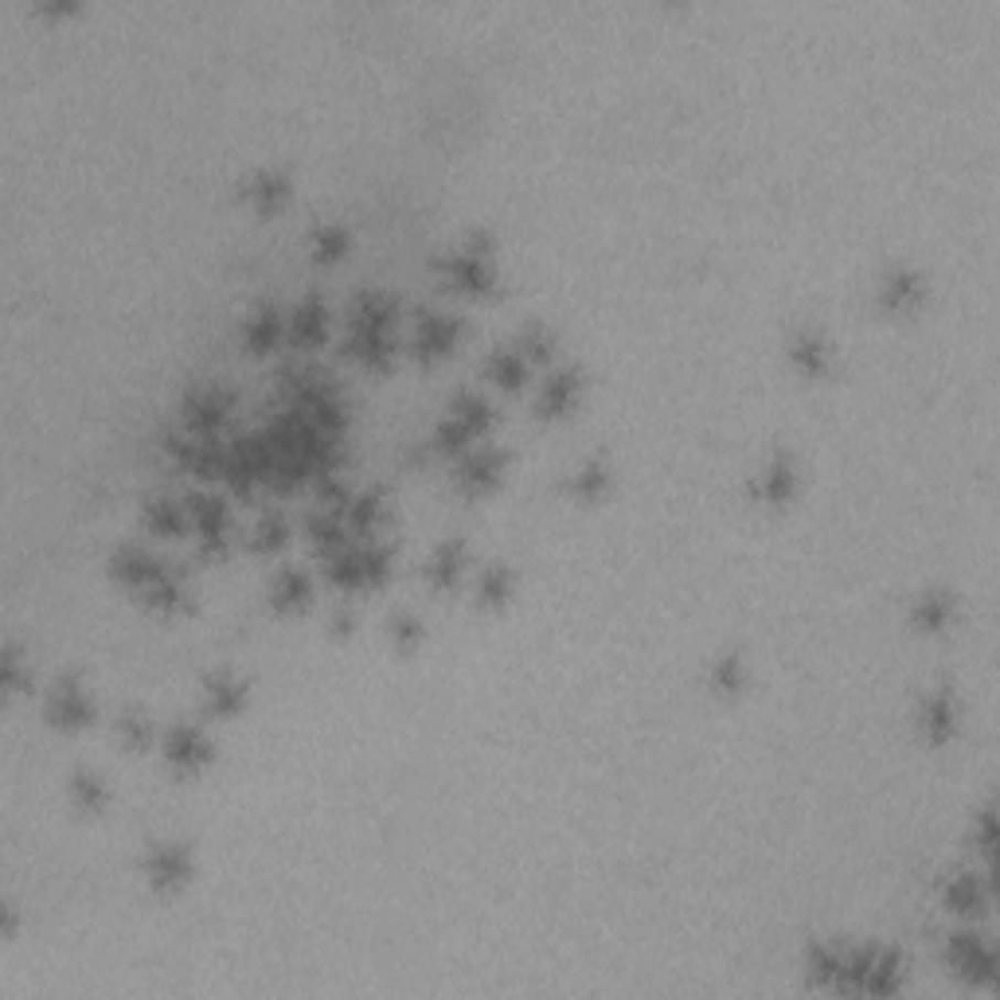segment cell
<instances>
[{
  "label": "cell",
  "mask_w": 1000,
  "mask_h": 1000,
  "mask_svg": "<svg viewBox=\"0 0 1000 1000\" xmlns=\"http://www.w3.org/2000/svg\"><path fill=\"white\" fill-rule=\"evenodd\" d=\"M438 270L450 278L458 290L465 293H488L496 282V262H493V243L485 235H473L458 250H450L445 258H438Z\"/></svg>",
  "instance_id": "cell-1"
},
{
  "label": "cell",
  "mask_w": 1000,
  "mask_h": 1000,
  "mask_svg": "<svg viewBox=\"0 0 1000 1000\" xmlns=\"http://www.w3.org/2000/svg\"><path fill=\"white\" fill-rule=\"evenodd\" d=\"M391 571V548L387 544H364V548H341L329 556V579L344 590H359L372 587V582H384Z\"/></svg>",
  "instance_id": "cell-2"
},
{
  "label": "cell",
  "mask_w": 1000,
  "mask_h": 1000,
  "mask_svg": "<svg viewBox=\"0 0 1000 1000\" xmlns=\"http://www.w3.org/2000/svg\"><path fill=\"white\" fill-rule=\"evenodd\" d=\"M235 407V391L223 384H207L189 391L184 399V427L192 438H215V430L223 427V419L232 415Z\"/></svg>",
  "instance_id": "cell-3"
},
{
  "label": "cell",
  "mask_w": 1000,
  "mask_h": 1000,
  "mask_svg": "<svg viewBox=\"0 0 1000 1000\" xmlns=\"http://www.w3.org/2000/svg\"><path fill=\"white\" fill-rule=\"evenodd\" d=\"M946 958L961 981H969V985L997 981V954H992L989 938H981V934H969V931L954 934L946 946Z\"/></svg>",
  "instance_id": "cell-4"
},
{
  "label": "cell",
  "mask_w": 1000,
  "mask_h": 1000,
  "mask_svg": "<svg viewBox=\"0 0 1000 1000\" xmlns=\"http://www.w3.org/2000/svg\"><path fill=\"white\" fill-rule=\"evenodd\" d=\"M189 516L192 528L200 536L204 551H223L227 548V531H232V513L215 493H189Z\"/></svg>",
  "instance_id": "cell-5"
},
{
  "label": "cell",
  "mask_w": 1000,
  "mask_h": 1000,
  "mask_svg": "<svg viewBox=\"0 0 1000 1000\" xmlns=\"http://www.w3.org/2000/svg\"><path fill=\"white\" fill-rule=\"evenodd\" d=\"M47 719L55 727H86L95 719V703L86 696V688L78 685L75 676H60L52 688H47V703H43Z\"/></svg>",
  "instance_id": "cell-6"
},
{
  "label": "cell",
  "mask_w": 1000,
  "mask_h": 1000,
  "mask_svg": "<svg viewBox=\"0 0 1000 1000\" xmlns=\"http://www.w3.org/2000/svg\"><path fill=\"white\" fill-rule=\"evenodd\" d=\"M215 754L212 739H207V731L200 723H172L169 735H164V759H169V766L176 770H200L207 766Z\"/></svg>",
  "instance_id": "cell-7"
},
{
  "label": "cell",
  "mask_w": 1000,
  "mask_h": 1000,
  "mask_svg": "<svg viewBox=\"0 0 1000 1000\" xmlns=\"http://www.w3.org/2000/svg\"><path fill=\"white\" fill-rule=\"evenodd\" d=\"M458 336H462V321H458V316L427 309V313L415 321L411 348H415V356L419 359H438V356H445L453 344H458Z\"/></svg>",
  "instance_id": "cell-8"
},
{
  "label": "cell",
  "mask_w": 1000,
  "mask_h": 1000,
  "mask_svg": "<svg viewBox=\"0 0 1000 1000\" xmlns=\"http://www.w3.org/2000/svg\"><path fill=\"white\" fill-rule=\"evenodd\" d=\"M146 875L157 891H172L192 875V852L180 840H161L149 845L146 852Z\"/></svg>",
  "instance_id": "cell-9"
},
{
  "label": "cell",
  "mask_w": 1000,
  "mask_h": 1000,
  "mask_svg": "<svg viewBox=\"0 0 1000 1000\" xmlns=\"http://www.w3.org/2000/svg\"><path fill=\"white\" fill-rule=\"evenodd\" d=\"M352 359H359L364 368H391L395 359V336L387 325H348V341H344Z\"/></svg>",
  "instance_id": "cell-10"
},
{
  "label": "cell",
  "mask_w": 1000,
  "mask_h": 1000,
  "mask_svg": "<svg viewBox=\"0 0 1000 1000\" xmlns=\"http://www.w3.org/2000/svg\"><path fill=\"white\" fill-rule=\"evenodd\" d=\"M110 571L118 574L121 582H129V587L149 590L161 574H169L172 567L164 563V559H157L153 551L138 548V544H126V548H118L110 556Z\"/></svg>",
  "instance_id": "cell-11"
},
{
  "label": "cell",
  "mask_w": 1000,
  "mask_h": 1000,
  "mask_svg": "<svg viewBox=\"0 0 1000 1000\" xmlns=\"http://www.w3.org/2000/svg\"><path fill=\"white\" fill-rule=\"evenodd\" d=\"M508 453L496 450V445H477V450H465L462 465H458V485L465 493H485L488 485H496L501 470H505Z\"/></svg>",
  "instance_id": "cell-12"
},
{
  "label": "cell",
  "mask_w": 1000,
  "mask_h": 1000,
  "mask_svg": "<svg viewBox=\"0 0 1000 1000\" xmlns=\"http://www.w3.org/2000/svg\"><path fill=\"white\" fill-rule=\"evenodd\" d=\"M754 496L770 501V505H786L789 496L797 493V462L789 450H778L774 458L766 462V470L754 477Z\"/></svg>",
  "instance_id": "cell-13"
},
{
  "label": "cell",
  "mask_w": 1000,
  "mask_h": 1000,
  "mask_svg": "<svg viewBox=\"0 0 1000 1000\" xmlns=\"http://www.w3.org/2000/svg\"><path fill=\"white\" fill-rule=\"evenodd\" d=\"M325 336H329V309L316 293H309V298H301L290 313V341L298 344V348H316Z\"/></svg>",
  "instance_id": "cell-14"
},
{
  "label": "cell",
  "mask_w": 1000,
  "mask_h": 1000,
  "mask_svg": "<svg viewBox=\"0 0 1000 1000\" xmlns=\"http://www.w3.org/2000/svg\"><path fill=\"white\" fill-rule=\"evenodd\" d=\"M579 391H582V379H579V372L574 368L551 372V376L544 379V387H539V395H536V411L544 415V419L571 411L574 399H579Z\"/></svg>",
  "instance_id": "cell-15"
},
{
  "label": "cell",
  "mask_w": 1000,
  "mask_h": 1000,
  "mask_svg": "<svg viewBox=\"0 0 1000 1000\" xmlns=\"http://www.w3.org/2000/svg\"><path fill=\"white\" fill-rule=\"evenodd\" d=\"M528 368H531V359L520 352V344H501V348H493L488 352V359H485V376L493 379V384L505 387V391L524 387Z\"/></svg>",
  "instance_id": "cell-16"
},
{
  "label": "cell",
  "mask_w": 1000,
  "mask_h": 1000,
  "mask_svg": "<svg viewBox=\"0 0 1000 1000\" xmlns=\"http://www.w3.org/2000/svg\"><path fill=\"white\" fill-rule=\"evenodd\" d=\"M204 700L212 716H235L247 703V680L235 673H212L204 680Z\"/></svg>",
  "instance_id": "cell-17"
},
{
  "label": "cell",
  "mask_w": 1000,
  "mask_h": 1000,
  "mask_svg": "<svg viewBox=\"0 0 1000 1000\" xmlns=\"http://www.w3.org/2000/svg\"><path fill=\"white\" fill-rule=\"evenodd\" d=\"M282 333H286L282 309H278V305H258L255 313L247 316L243 341H247L250 352H275L278 344H282Z\"/></svg>",
  "instance_id": "cell-18"
},
{
  "label": "cell",
  "mask_w": 1000,
  "mask_h": 1000,
  "mask_svg": "<svg viewBox=\"0 0 1000 1000\" xmlns=\"http://www.w3.org/2000/svg\"><path fill=\"white\" fill-rule=\"evenodd\" d=\"M918 719H923L926 735H931L934 743L949 739L954 735V727H958V700H954V692H949V688H934V692L923 700Z\"/></svg>",
  "instance_id": "cell-19"
},
{
  "label": "cell",
  "mask_w": 1000,
  "mask_h": 1000,
  "mask_svg": "<svg viewBox=\"0 0 1000 1000\" xmlns=\"http://www.w3.org/2000/svg\"><path fill=\"white\" fill-rule=\"evenodd\" d=\"M989 903V888L977 872H958L946 883V906L958 915H981Z\"/></svg>",
  "instance_id": "cell-20"
},
{
  "label": "cell",
  "mask_w": 1000,
  "mask_h": 1000,
  "mask_svg": "<svg viewBox=\"0 0 1000 1000\" xmlns=\"http://www.w3.org/2000/svg\"><path fill=\"white\" fill-rule=\"evenodd\" d=\"M465 544L462 539H442L434 551H430V559H427V574H430V582H438V587H453V582L462 579V571H465Z\"/></svg>",
  "instance_id": "cell-21"
},
{
  "label": "cell",
  "mask_w": 1000,
  "mask_h": 1000,
  "mask_svg": "<svg viewBox=\"0 0 1000 1000\" xmlns=\"http://www.w3.org/2000/svg\"><path fill=\"white\" fill-rule=\"evenodd\" d=\"M290 196V176L278 169H262L247 180V200L258 207V212H275V207L286 204Z\"/></svg>",
  "instance_id": "cell-22"
},
{
  "label": "cell",
  "mask_w": 1000,
  "mask_h": 1000,
  "mask_svg": "<svg viewBox=\"0 0 1000 1000\" xmlns=\"http://www.w3.org/2000/svg\"><path fill=\"white\" fill-rule=\"evenodd\" d=\"M395 313H399V305H395L387 293L379 290H364L352 298L348 305V325H395Z\"/></svg>",
  "instance_id": "cell-23"
},
{
  "label": "cell",
  "mask_w": 1000,
  "mask_h": 1000,
  "mask_svg": "<svg viewBox=\"0 0 1000 1000\" xmlns=\"http://www.w3.org/2000/svg\"><path fill=\"white\" fill-rule=\"evenodd\" d=\"M918 298H923V278H918L915 270H906V266H895L891 275H883V282H880V301H883L888 309H911Z\"/></svg>",
  "instance_id": "cell-24"
},
{
  "label": "cell",
  "mask_w": 1000,
  "mask_h": 1000,
  "mask_svg": "<svg viewBox=\"0 0 1000 1000\" xmlns=\"http://www.w3.org/2000/svg\"><path fill=\"white\" fill-rule=\"evenodd\" d=\"M789 359H794L805 376H821V372L829 368V344H825L821 333L802 329V333L789 341Z\"/></svg>",
  "instance_id": "cell-25"
},
{
  "label": "cell",
  "mask_w": 1000,
  "mask_h": 1000,
  "mask_svg": "<svg viewBox=\"0 0 1000 1000\" xmlns=\"http://www.w3.org/2000/svg\"><path fill=\"white\" fill-rule=\"evenodd\" d=\"M309 594H313V582H309V574L301 571V567H282L278 579H275V587H270V599H275L278 610L305 606Z\"/></svg>",
  "instance_id": "cell-26"
},
{
  "label": "cell",
  "mask_w": 1000,
  "mask_h": 1000,
  "mask_svg": "<svg viewBox=\"0 0 1000 1000\" xmlns=\"http://www.w3.org/2000/svg\"><path fill=\"white\" fill-rule=\"evenodd\" d=\"M146 528L149 531H161V536H184L189 528V513L169 501V496H149L146 501Z\"/></svg>",
  "instance_id": "cell-27"
},
{
  "label": "cell",
  "mask_w": 1000,
  "mask_h": 1000,
  "mask_svg": "<svg viewBox=\"0 0 1000 1000\" xmlns=\"http://www.w3.org/2000/svg\"><path fill=\"white\" fill-rule=\"evenodd\" d=\"M513 567L508 563H488L485 571L477 574V602L481 606H501V602H508V594H513Z\"/></svg>",
  "instance_id": "cell-28"
},
{
  "label": "cell",
  "mask_w": 1000,
  "mask_h": 1000,
  "mask_svg": "<svg viewBox=\"0 0 1000 1000\" xmlns=\"http://www.w3.org/2000/svg\"><path fill=\"white\" fill-rule=\"evenodd\" d=\"M911 617H915L918 630H942L954 617V594L949 590H926L923 599L915 602V610H911Z\"/></svg>",
  "instance_id": "cell-29"
},
{
  "label": "cell",
  "mask_w": 1000,
  "mask_h": 1000,
  "mask_svg": "<svg viewBox=\"0 0 1000 1000\" xmlns=\"http://www.w3.org/2000/svg\"><path fill=\"white\" fill-rule=\"evenodd\" d=\"M344 520H348V528H352V531H372V528H379V520H384V493L368 488V493L352 496L348 508H344Z\"/></svg>",
  "instance_id": "cell-30"
},
{
  "label": "cell",
  "mask_w": 1000,
  "mask_h": 1000,
  "mask_svg": "<svg viewBox=\"0 0 1000 1000\" xmlns=\"http://www.w3.org/2000/svg\"><path fill=\"white\" fill-rule=\"evenodd\" d=\"M450 415H453V419H462L477 438L485 434L488 427H493V402L481 399V395H473V391L458 395V399L450 402Z\"/></svg>",
  "instance_id": "cell-31"
},
{
  "label": "cell",
  "mask_w": 1000,
  "mask_h": 1000,
  "mask_svg": "<svg viewBox=\"0 0 1000 1000\" xmlns=\"http://www.w3.org/2000/svg\"><path fill=\"white\" fill-rule=\"evenodd\" d=\"M606 485H610V470L602 458H590V462H582L579 470L567 477V488H571L574 496H582V501H594Z\"/></svg>",
  "instance_id": "cell-32"
},
{
  "label": "cell",
  "mask_w": 1000,
  "mask_h": 1000,
  "mask_svg": "<svg viewBox=\"0 0 1000 1000\" xmlns=\"http://www.w3.org/2000/svg\"><path fill=\"white\" fill-rule=\"evenodd\" d=\"M348 232L344 227H336V223H321L313 235H309V247H313V258H321V262H336V258H344V250H348Z\"/></svg>",
  "instance_id": "cell-33"
},
{
  "label": "cell",
  "mask_w": 1000,
  "mask_h": 1000,
  "mask_svg": "<svg viewBox=\"0 0 1000 1000\" xmlns=\"http://www.w3.org/2000/svg\"><path fill=\"white\" fill-rule=\"evenodd\" d=\"M746 680V665L739 653H719L716 660H711V688L716 692H739Z\"/></svg>",
  "instance_id": "cell-34"
},
{
  "label": "cell",
  "mask_w": 1000,
  "mask_h": 1000,
  "mask_svg": "<svg viewBox=\"0 0 1000 1000\" xmlns=\"http://www.w3.org/2000/svg\"><path fill=\"white\" fill-rule=\"evenodd\" d=\"M71 797H75L78 809L98 813L106 805V782L98 774H90V770H78L75 778H71Z\"/></svg>",
  "instance_id": "cell-35"
},
{
  "label": "cell",
  "mask_w": 1000,
  "mask_h": 1000,
  "mask_svg": "<svg viewBox=\"0 0 1000 1000\" xmlns=\"http://www.w3.org/2000/svg\"><path fill=\"white\" fill-rule=\"evenodd\" d=\"M286 531H290V524H286L282 513H266L262 520L250 528V548L255 551H275L286 544Z\"/></svg>",
  "instance_id": "cell-36"
},
{
  "label": "cell",
  "mask_w": 1000,
  "mask_h": 1000,
  "mask_svg": "<svg viewBox=\"0 0 1000 1000\" xmlns=\"http://www.w3.org/2000/svg\"><path fill=\"white\" fill-rule=\"evenodd\" d=\"M118 735L126 739L129 746L146 751V746L153 743V719H149L146 711H121V716H118Z\"/></svg>",
  "instance_id": "cell-37"
},
{
  "label": "cell",
  "mask_w": 1000,
  "mask_h": 1000,
  "mask_svg": "<svg viewBox=\"0 0 1000 1000\" xmlns=\"http://www.w3.org/2000/svg\"><path fill=\"white\" fill-rule=\"evenodd\" d=\"M391 637L399 649H415L422 642V622L415 614H407V610H399V614H391Z\"/></svg>",
  "instance_id": "cell-38"
},
{
  "label": "cell",
  "mask_w": 1000,
  "mask_h": 1000,
  "mask_svg": "<svg viewBox=\"0 0 1000 1000\" xmlns=\"http://www.w3.org/2000/svg\"><path fill=\"white\" fill-rule=\"evenodd\" d=\"M516 344H520V352H524L528 359H548V356H551V336L544 333L539 325L524 329L520 341H516Z\"/></svg>",
  "instance_id": "cell-39"
}]
</instances>
